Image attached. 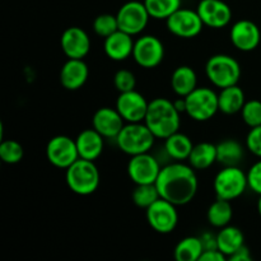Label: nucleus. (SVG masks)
<instances>
[{"label":"nucleus","instance_id":"obj_19","mask_svg":"<svg viewBox=\"0 0 261 261\" xmlns=\"http://www.w3.org/2000/svg\"><path fill=\"white\" fill-rule=\"evenodd\" d=\"M89 75L88 65L83 59H68L60 71V83L68 91L82 88Z\"/></svg>","mask_w":261,"mask_h":261},{"label":"nucleus","instance_id":"obj_38","mask_svg":"<svg viewBox=\"0 0 261 261\" xmlns=\"http://www.w3.org/2000/svg\"><path fill=\"white\" fill-rule=\"evenodd\" d=\"M226 255L218 249H211V250H204L201 254L200 260L199 261H224L226 260Z\"/></svg>","mask_w":261,"mask_h":261},{"label":"nucleus","instance_id":"obj_5","mask_svg":"<svg viewBox=\"0 0 261 261\" xmlns=\"http://www.w3.org/2000/svg\"><path fill=\"white\" fill-rule=\"evenodd\" d=\"M205 74L213 86L223 89L239 83L241 76V66L239 61L232 56L218 54L209 58V60L206 61Z\"/></svg>","mask_w":261,"mask_h":261},{"label":"nucleus","instance_id":"obj_21","mask_svg":"<svg viewBox=\"0 0 261 261\" xmlns=\"http://www.w3.org/2000/svg\"><path fill=\"white\" fill-rule=\"evenodd\" d=\"M79 157L83 160L96 161L103 152V137L96 129H86L75 139Z\"/></svg>","mask_w":261,"mask_h":261},{"label":"nucleus","instance_id":"obj_8","mask_svg":"<svg viewBox=\"0 0 261 261\" xmlns=\"http://www.w3.org/2000/svg\"><path fill=\"white\" fill-rule=\"evenodd\" d=\"M116 18L120 31L132 36H137L145 30L150 15L144 3L133 0V2H127L121 5Z\"/></svg>","mask_w":261,"mask_h":261},{"label":"nucleus","instance_id":"obj_26","mask_svg":"<svg viewBox=\"0 0 261 261\" xmlns=\"http://www.w3.org/2000/svg\"><path fill=\"white\" fill-rule=\"evenodd\" d=\"M194 144L190 138L181 133H175L165 139V149L171 158L176 161L189 160Z\"/></svg>","mask_w":261,"mask_h":261},{"label":"nucleus","instance_id":"obj_23","mask_svg":"<svg viewBox=\"0 0 261 261\" xmlns=\"http://www.w3.org/2000/svg\"><path fill=\"white\" fill-rule=\"evenodd\" d=\"M217 249L223 252L227 257L232 256L245 245V236L237 227L226 226L221 228L217 234Z\"/></svg>","mask_w":261,"mask_h":261},{"label":"nucleus","instance_id":"obj_31","mask_svg":"<svg viewBox=\"0 0 261 261\" xmlns=\"http://www.w3.org/2000/svg\"><path fill=\"white\" fill-rule=\"evenodd\" d=\"M161 198L155 184H143V185H135L133 190L132 199L133 203L142 209H148L153 203Z\"/></svg>","mask_w":261,"mask_h":261},{"label":"nucleus","instance_id":"obj_36","mask_svg":"<svg viewBox=\"0 0 261 261\" xmlns=\"http://www.w3.org/2000/svg\"><path fill=\"white\" fill-rule=\"evenodd\" d=\"M246 147L252 154L261 158V125L251 127L246 138Z\"/></svg>","mask_w":261,"mask_h":261},{"label":"nucleus","instance_id":"obj_22","mask_svg":"<svg viewBox=\"0 0 261 261\" xmlns=\"http://www.w3.org/2000/svg\"><path fill=\"white\" fill-rule=\"evenodd\" d=\"M196 84H198V76L191 66H178L171 76V87L178 97H186L190 94L196 88Z\"/></svg>","mask_w":261,"mask_h":261},{"label":"nucleus","instance_id":"obj_11","mask_svg":"<svg viewBox=\"0 0 261 261\" xmlns=\"http://www.w3.org/2000/svg\"><path fill=\"white\" fill-rule=\"evenodd\" d=\"M133 58L135 63L142 68H157L165 58V46L162 41L155 36H142L134 42Z\"/></svg>","mask_w":261,"mask_h":261},{"label":"nucleus","instance_id":"obj_1","mask_svg":"<svg viewBox=\"0 0 261 261\" xmlns=\"http://www.w3.org/2000/svg\"><path fill=\"white\" fill-rule=\"evenodd\" d=\"M161 198L171 201L176 206L189 204L198 193V177L190 165L177 162L161 170L155 181Z\"/></svg>","mask_w":261,"mask_h":261},{"label":"nucleus","instance_id":"obj_3","mask_svg":"<svg viewBox=\"0 0 261 261\" xmlns=\"http://www.w3.org/2000/svg\"><path fill=\"white\" fill-rule=\"evenodd\" d=\"M65 180L73 193L82 196L91 195L99 186V171L93 161L79 158L66 168Z\"/></svg>","mask_w":261,"mask_h":261},{"label":"nucleus","instance_id":"obj_32","mask_svg":"<svg viewBox=\"0 0 261 261\" xmlns=\"http://www.w3.org/2000/svg\"><path fill=\"white\" fill-rule=\"evenodd\" d=\"M23 154H24V150L17 140H2L0 143V158L4 163L15 165L22 161Z\"/></svg>","mask_w":261,"mask_h":261},{"label":"nucleus","instance_id":"obj_20","mask_svg":"<svg viewBox=\"0 0 261 261\" xmlns=\"http://www.w3.org/2000/svg\"><path fill=\"white\" fill-rule=\"evenodd\" d=\"M134 42L132 35L119 30L105 38V54L114 61H124L133 55Z\"/></svg>","mask_w":261,"mask_h":261},{"label":"nucleus","instance_id":"obj_30","mask_svg":"<svg viewBox=\"0 0 261 261\" xmlns=\"http://www.w3.org/2000/svg\"><path fill=\"white\" fill-rule=\"evenodd\" d=\"M143 3L150 18L160 20H166L181 8V0H144Z\"/></svg>","mask_w":261,"mask_h":261},{"label":"nucleus","instance_id":"obj_24","mask_svg":"<svg viewBox=\"0 0 261 261\" xmlns=\"http://www.w3.org/2000/svg\"><path fill=\"white\" fill-rule=\"evenodd\" d=\"M245 103H246L245 93L237 84L223 88L218 94L219 111L226 115H234L237 112H241Z\"/></svg>","mask_w":261,"mask_h":261},{"label":"nucleus","instance_id":"obj_34","mask_svg":"<svg viewBox=\"0 0 261 261\" xmlns=\"http://www.w3.org/2000/svg\"><path fill=\"white\" fill-rule=\"evenodd\" d=\"M242 120L250 127L260 126L261 125V102L257 99L246 101L241 110Z\"/></svg>","mask_w":261,"mask_h":261},{"label":"nucleus","instance_id":"obj_27","mask_svg":"<svg viewBox=\"0 0 261 261\" xmlns=\"http://www.w3.org/2000/svg\"><path fill=\"white\" fill-rule=\"evenodd\" d=\"M204 250L205 247L201 237H185L176 245L175 259L177 261H199Z\"/></svg>","mask_w":261,"mask_h":261},{"label":"nucleus","instance_id":"obj_6","mask_svg":"<svg viewBox=\"0 0 261 261\" xmlns=\"http://www.w3.org/2000/svg\"><path fill=\"white\" fill-rule=\"evenodd\" d=\"M249 188L247 173H245L239 166H228L217 173L214 178V191L218 199L234 200L240 198Z\"/></svg>","mask_w":261,"mask_h":261},{"label":"nucleus","instance_id":"obj_28","mask_svg":"<svg viewBox=\"0 0 261 261\" xmlns=\"http://www.w3.org/2000/svg\"><path fill=\"white\" fill-rule=\"evenodd\" d=\"M244 157V148L237 140L226 139L217 144V162L224 167L237 166Z\"/></svg>","mask_w":261,"mask_h":261},{"label":"nucleus","instance_id":"obj_15","mask_svg":"<svg viewBox=\"0 0 261 261\" xmlns=\"http://www.w3.org/2000/svg\"><path fill=\"white\" fill-rule=\"evenodd\" d=\"M196 12L200 15L204 25L216 30L228 25L232 19L231 8L222 0H201Z\"/></svg>","mask_w":261,"mask_h":261},{"label":"nucleus","instance_id":"obj_37","mask_svg":"<svg viewBox=\"0 0 261 261\" xmlns=\"http://www.w3.org/2000/svg\"><path fill=\"white\" fill-rule=\"evenodd\" d=\"M247 182H249V188L255 194L261 195V158L251 166L247 172Z\"/></svg>","mask_w":261,"mask_h":261},{"label":"nucleus","instance_id":"obj_18","mask_svg":"<svg viewBox=\"0 0 261 261\" xmlns=\"http://www.w3.org/2000/svg\"><path fill=\"white\" fill-rule=\"evenodd\" d=\"M124 121L122 116L116 109H111V107H102L98 109L93 115L92 119V124H93V129H96L99 134L103 138H109L112 139L119 135L121 129L124 127Z\"/></svg>","mask_w":261,"mask_h":261},{"label":"nucleus","instance_id":"obj_25","mask_svg":"<svg viewBox=\"0 0 261 261\" xmlns=\"http://www.w3.org/2000/svg\"><path fill=\"white\" fill-rule=\"evenodd\" d=\"M188 161L194 170H206L217 162V145L206 142L194 145Z\"/></svg>","mask_w":261,"mask_h":261},{"label":"nucleus","instance_id":"obj_16","mask_svg":"<svg viewBox=\"0 0 261 261\" xmlns=\"http://www.w3.org/2000/svg\"><path fill=\"white\" fill-rule=\"evenodd\" d=\"M61 50L68 59H84L91 50V38L81 27H69L60 38Z\"/></svg>","mask_w":261,"mask_h":261},{"label":"nucleus","instance_id":"obj_17","mask_svg":"<svg viewBox=\"0 0 261 261\" xmlns=\"http://www.w3.org/2000/svg\"><path fill=\"white\" fill-rule=\"evenodd\" d=\"M231 42L234 47L244 53L255 50L259 46L261 33L259 27L254 22L247 19L239 20L234 23L229 32Z\"/></svg>","mask_w":261,"mask_h":261},{"label":"nucleus","instance_id":"obj_12","mask_svg":"<svg viewBox=\"0 0 261 261\" xmlns=\"http://www.w3.org/2000/svg\"><path fill=\"white\" fill-rule=\"evenodd\" d=\"M168 31L180 38H194L203 31L204 23L196 10L180 8L166 19Z\"/></svg>","mask_w":261,"mask_h":261},{"label":"nucleus","instance_id":"obj_40","mask_svg":"<svg viewBox=\"0 0 261 261\" xmlns=\"http://www.w3.org/2000/svg\"><path fill=\"white\" fill-rule=\"evenodd\" d=\"M173 103H175L176 109L178 110V112H186V102H185V97H181V98L176 99V101H173Z\"/></svg>","mask_w":261,"mask_h":261},{"label":"nucleus","instance_id":"obj_7","mask_svg":"<svg viewBox=\"0 0 261 261\" xmlns=\"http://www.w3.org/2000/svg\"><path fill=\"white\" fill-rule=\"evenodd\" d=\"M185 102L186 114L195 121H208L219 111L218 94L206 87H196Z\"/></svg>","mask_w":261,"mask_h":261},{"label":"nucleus","instance_id":"obj_41","mask_svg":"<svg viewBox=\"0 0 261 261\" xmlns=\"http://www.w3.org/2000/svg\"><path fill=\"white\" fill-rule=\"evenodd\" d=\"M257 211H259V214H260V217H261V195H260V198H259V201H257Z\"/></svg>","mask_w":261,"mask_h":261},{"label":"nucleus","instance_id":"obj_4","mask_svg":"<svg viewBox=\"0 0 261 261\" xmlns=\"http://www.w3.org/2000/svg\"><path fill=\"white\" fill-rule=\"evenodd\" d=\"M155 137L142 122H127L116 137L120 149L129 155L142 154L152 149Z\"/></svg>","mask_w":261,"mask_h":261},{"label":"nucleus","instance_id":"obj_39","mask_svg":"<svg viewBox=\"0 0 261 261\" xmlns=\"http://www.w3.org/2000/svg\"><path fill=\"white\" fill-rule=\"evenodd\" d=\"M231 261H250L251 260V254H250V250L247 246H242L241 249L237 250L232 256H229Z\"/></svg>","mask_w":261,"mask_h":261},{"label":"nucleus","instance_id":"obj_2","mask_svg":"<svg viewBox=\"0 0 261 261\" xmlns=\"http://www.w3.org/2000/svg\"><path fill=\"white\" fill-rule=\"evenodd\" d=\"M144 124L158 139H166L180 129V112L167 98H155L149 102Z\"/></svg>","mask_w":261,"mask_h":261},{"label":"nucleus","instance_id":"obj_35","mask_svg":"<svg viewBox=\"0 0 261 261\" xmlns=\"http://www.w3.org/2000/svg\"><path fill=\"white\" fill-rule=\"evenodd\" d=\"M114 84L120 93L134 91L135 86H137V78L133 71L127 70V69H120L114 76Z\"/></svg>","mask_w":261,"mask_h":261},{"label":"nucleus","instance_id":"obj_9","mask_svg":"<svg viewBox=\"0 0 261 261\" xmlns=\"http://www.w3.org/2000/svg\"><path fill=\"white\" fill-rule=\"evenodd\" d=\"M145 216L149 226L158 233H171L178 223L176 205L163 198H160L149 208L145 209Z\"/></svg>","mask_w":261,"mask_h":261},{"label":"nucleus","instance_id":"obj_14","mask_svg":"<svg viewBox=\"0 0 261 261\" xmlns=\"http://www.w3.org/2000/svg\"><path fill=\"white\" fill-rule=\"evenodd\" d=\"M149 102L139 92H122L116 99V110L126 122H142L147 115Z\"/></svg>","mask_w":261,"mask_h":261},{"label":"nucleus","instance_id":"obj_10","mask_svg":"<svg viewBox=\"0 0 261 261\" xmlns=\"http://www.w3.org/2000/svg\"><path fill=\"white\" fill-rule=\"evenodd\" d=\"M46 157L51 165L61 170H66L81 158L75 140L66 135H56L51 138L46 147Z\"/></svg>","mask_w":261,"mask_h":261},{"label":"nucleus","instance_id":"obj_13","mask_svg":"<svg viewBox=\"0 0 261 261\" xmlns=\"http://www.w3.org/2000/svg\"><path fill=\"white\" fill-rule=\"evenodd\" d=\"M161 170L158 161L149 152L132 155V160L127 163V175L135 185L155 184Z\"/></svg>","mask_w":261,"mask_h":261},{"label":"nucleus","instance_id":"obj_29","mask_svg":"<svg viewBox=\"0 0 261 261\" xmlns=\"http://www.w3.org/2000/svg\"><path fill=\"white\" fill-rule=\"evenodd\" d=\"M232 216H233V211L229 204L228 200L224 199H218L214 201L208 209V222L211 226L216 227V228H223V227L228 226L229 222L232 221Z\"/></svg>","mask_w":261,"mask_h":261},{"label":"nucleus","instance_id":"obj_33","mask_svg":"<svg viewBox=\"0 0 261 261\" xmlns=\"http://www.w3.org/2000/svg\"><path fill=\"white\" fill-rule=\"evenodd\" d=\"M93 31L97 36L102 38L109 37L110 35L119 31L116 15L109 14V13L97 15L96 19L93 20Z\"/></svg>","mask_w":261,"mask_h":261}]
</instances>
